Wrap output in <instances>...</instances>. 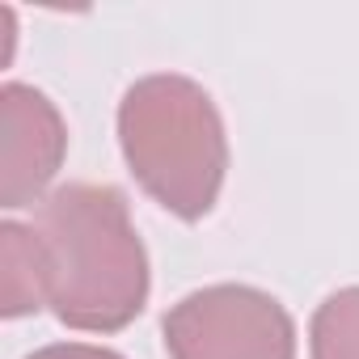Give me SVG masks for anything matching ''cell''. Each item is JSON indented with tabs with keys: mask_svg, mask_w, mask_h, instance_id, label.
<instances>
[{
	"mask_svg": "<svg viewBox=\"0 0 359 359\" xmlns=\"http://www.w3.org/2000/svg\"><path fill=\"white\" fill-rule=\"evenodd\" d=\"M0 262H5V283H0V313L9 321L47 309L39 287V258H34V229L5 220L0 224Z\"/></svg>",
	"mask_w": 359,
	"mask_h": 359,
	"instance_id": "5b68a950",
	"label": "cell"
},
{
	"mask_svg": "<svg viewBox=\"0 0 359 359\" xmlns=\"http://www.w3.org/2000/svg\"><path fill=\"white\" fill-rule=\"evenodd\" d=\"M0 123H5V173H0V208H34L68 152V127L60 106L34 89L9 81L0 89Z\"/></svg>",
	"mask_w": 359,
	"mask_h": 359,
	"instance_id": "277c9868",
	"label": "cell"
},
{
	"mask_svg": "<svg viewBox=\"0 0 359 359\" xmlns=\"http://www.w3.org/2000/svg\"><path fill=\"white\" fill-rule=\"evenodd\" d=\"M313 359H359V287L330 292L309 321Z\"/></svg>",
	"mask_w": 359,
	"mask_h": 359,
	"instance_id": "8992f818",
	"label": "cell"
},
{
	"mask_svg": "<svg viewBox=\"0 0 359 359\" xmlns=\"http://www.w3.org/2000/svg\"><path fill=\"white\" fill-rule=\"evenodd\" d=\"M26 359H127V355H118L110 346H93V342H51V346H39Z\"/></svg>",
	"mask_w": 359,
	"mask_h": 359,
	"instance_id": "52a82bcc",
	"label": "cell"
},
{
	"mask_svg": "<svg viewBox=\"0 0 359 359\" xmlns=\"http://www.w3.org/2000/svg\"><path fill=\"white\" fill-rule=\"evenodd\" d=\"M169 359H296V321L262 287L212 283L161 321Z\"/></svg>",
	"mask_w": 359,
	"mask_h": 359,
	"instance_id": "3957f363",
	"label": "cell"
},
{
	"mask_svg": "<svg viewBox=\"0 0 359 359\" xmlns=\"http://www.w3.org/2000/svg\"><path fill=\"white\" fill-rule=\"evenodd\" d=\"M30 229L43 304L55 321L85 334H118L144 313L152 266L118 187L68 182L39 203Z\"/></svg>",
	"mask_w": 359,
	"mask_h": 359,
	"instance_id": "6da1fadb",
	"label": "cell"
},
{
	"mask_svg": "<svg viewBox=\"0 0 359 359\" xmlns=\"http://www.w3.org/2000/svg\"><path fill=\"white\" fill-rule=\"evenodd\" d=\"M118 148L140 191L169 216L199 224L229 177V131L216 97L182 76L152 72L118 102Z\"/></svg>",
	"mask_w": 359,
	"mask_h": 359,
	"instance_id": "7a4b0ae2",
	"label": "cell"
}]
</instances>
